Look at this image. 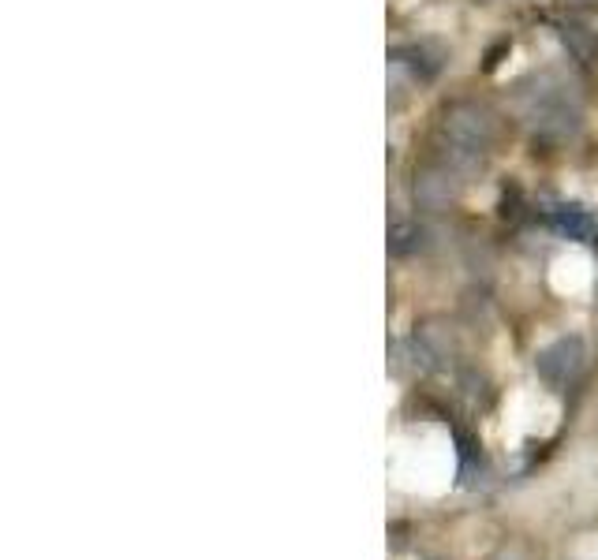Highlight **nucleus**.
Masks as SVG:
<instances>
[{"instance_id":"423d86ee","label":"nucleus","mask_w":598,"mask_h":560,"mask_svg":"<svg viewBox=\"0 0 598 560\" xmlns=\"http://www.w3.org/2000/svg\"><path fill=\"white\" fill-rule=\"evenodd\" d=\"M419 243H423V228L415 221L389 224V254H393V258H404V254L419 251Z\"/></svg>"},{"instance_id":"39448f33","label":"nucleus","mask_w":598,"mask_h":560,"mask_svg":"<svg viewBox=\"0 0 598 560\" xmlns=\"http://www.w3.org/2000/svg\"><path fill=\"white\" fill-rule=\"evenodd\" d=\"M561 42H565L569 56L584 71H591L598 64V38H595V30L580 27V23H565V27H561Z\"/></svg>"},{"instance_id":"f03ea898","label":"nucleus","mask_w":598,"mask_h":560,"mask_svg":"<svg viewBox=\"0 0 598 560\" xmlns=\"http://www.w3.org/2000/svg\"><path fill=\"white\" fill-rule=\"evenodd\" d=\"M535 370H539V378L546 381L550 389L572 385L576 374L584 370V340H580V336H561V340H554L550 348L539 351Z\"/></svg>"},{"instance_id":"f257e3e1","label":"nucleus","mask_w":598,"mask_h":560,"mask_svg":"<svg viewBox=\"0 0 598 560\" xmlns=\"http://www.w3.org/2000/svg\"><path fill=\"white\" fill-rule=\"evenodd\" d=\"M494 139L498 120L479 101H453L438 120V150L445 165H453L456 172L483 165L486 154L494 150Z\"/></svg>"},{"instance_id":"7ed1b4c3","label":"nucleus","mask_w":598,"mask_h":560,"mask_svg":"<svg viewBox=\"0 0 598 560\" xmlns=\"http://www.w3.org/2000/svg\"><path fill=\"white\" fill-rule=\"evenodd\" d=\"M453 180H456V168L445 165V161H434V165H427L415 176V198H419L423 206H430V210H442L456 195Z\"/></svg>"},{"instance_id":"20e7f679","label":"nucleus","mask_w":598,"mask_h":560,"mask_svg":"<svg viewBox=\"0 0 598 560\" xmlns=\"http://www.w3.org/2000/svg\"><path fill=\"white\" fill-rule=\"evenodd\" d=\"M550 228H554L557 236L572 239V243H595L598 236V221L584 206H557L550 213Z\"/></svg>"}]
</instances>
